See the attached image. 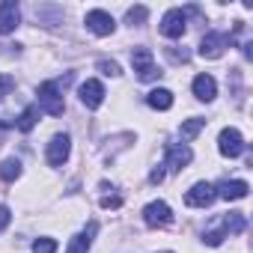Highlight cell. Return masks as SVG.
Returning a JSON list of instances; mask_svg holds the SVG:
<instances>
[{
  "label": "cell",
  "instance_id": "cell-8",
  "mask_svg": "<svg viewBox=\"0 0 253 253\" xmlns=\"http://www.w3.org/2000/svg\"><path fill=\"white\" fill-rule=\"evenodd\" d=\"M214 185H209V182H197L188 194H185V203L191 206V209H209L211 203H214Z\"/></svg>",
  "mask_w": 253,
  "mask_h": 253
},
{
  "label": "cell",
  "instance_id": "cell-1",
  "mask_svg": "<svg viewBox=\"0 0 253 253\" xmlns=\"http://www.w3.org/2000/svg\"><path fill=\"white\" fill-rule=\"evenodd\" d=\"M39 110H45L48 116H63L66 101H63V92H60L57 81H45L39 86Z\"/></svg>",
  "mask_w": 253,
  "mask_h": 253
},
{
  "label": "cell",
  "instance_id": "cell-14",
  "mask_svg": "<svg viewBox=\"0 0 253 253\" xmlns=\"http://www.w3.org/2000/svg\"><path fill=\"white\" fill-rule=\"evenodd\" d=\"M95 232H98V223H95V220H89V223H86V229H84V232H78V235L69 241V250H66V253H86V250L92 247Z\"/></svg>",
  "mask_w": 253,
  "mask_h": 253
},
{
  "label": "cell",
  "instance_id": "cell-16",
  "mask_svg": "<svg viewBox=\"0 0 253 253\" xmlns=\"http://www.w3.org/2000/svg\"><path fill=\"white\" fill-rule=\"evenodd\" d=\"M223 238H229V232H226V223H223V214H220V217H214L211 226L206 229V244H209V247H217V244H223Z\"/></svg>",
  "mask_w": 253,
  "mask_h": 253
},
{
  "label": "cell",
  "instance_id": "cell-13",
  "mask_svg": "<svg viewBox=\"0 0 253 253\" xmlns=\"http://www.w3.org/2000/svg\"><path fill=\"white\" fill-rule=\"evenodd\" d=\"M78 95H81V101H84L89 110H95V107H101V101H104V86H101L98 81H84L81 89H78Z\"/></svg>",
  "mask_w": 253,
  "mask_h": 253
},
{
  "label": "cell",
  "instance_id": "cell-20",
  "mask_svg": "<svg viewBox=\"0 0 253 253\" xmlns=\"http://www.w3.org/2000/svg\"><path fill=\"white\" fill-rule=\"evenodd\" d=\"M21 176V161L18 158H6L3 164H0V179L3 182H15Z\"/></svg>",
  "mask_w": 253,
  "mask_h": 253
},
{
  "label": "cell",
  "instance_id": "cell-10",
  "mask_svg": "<svg viewBox=\"0 0 253 253\" xmlns=\"http://www.w3.org/2000/svg\"><path fill=\"white\" fill-rule=\"evenodd\" d=\"M191 158H194L191 146H185V143H170V146H167V167H170L173 173H182V170L191 164Z\"/></svg>",
  "mask_w": 253,
  "mask_h": 253
},
{
  "label": "cell",
  "instance_id": "cell-21",
  "mask_svg": "<svg viewBox=\"0 0 253 253\" xmlns=\"http://www.w3.org/2000/svg\"><path fill=\"white\" fill-rule=\"evenodd\" d=\"M223 223H226V232L229 235H241L244 232V214L241 211H226L223 214Z\"/></svg>",
  "mask_w": 253,
  "mask_h": 253
},
{
  "label": "cell",
  "instance_id": "cell-19",
  "mask_svg": "<svg viewBox=\"0 0 253 253\" xmlns=\"http://www.w3.org/2000/svg\"><path fill=\"white\" fill-rule=\"evenodd\" d=\"M206 122L209 119H203V116H194V119H185L182 122V140H194L203 128H206Z\"/></svg>",
  "mask_w": 253,
  "mask_h": 253
},
{
  "label": "cell",
  "instance_id": "cell-17",
  "mask_svg": "<svg viewBox=\"0 0 253 253\" xmlns=\"http://www.w3.org/2000/svg\"><path fill=\"white\" fill-rule=\"evenodd\" d=\"M146 104L155 107V110H170L173 107V92L170 89H152L146 95Z\"/></svg>",
  "mask_w": 253,
  "mask_h": 253
},
{
  "label": "cell",
  "instance_id": "cell-6",
  "mask_svg": "<svg viewBox=\"0 0 253 253\" xmlns=\"http://www.w3.org/2000/svg\"><path fill=\"white\" fill-rule=\"evenodd\" d=\"M143 220H146V226H152V229H164V226L173 223V211H170L167 203L155 200V203H149V206L143 209Z\"/></svg>",
  "mask_w": 253,
  "mask_h": 253
},
{
  "label": "cell",
  "instance_id": "cell-3",
  "mask_svg": "<svg viewBox=\"0 0 253 253\" xmlns=\"http://www.w3.org/2000/svg\"><path fill=\"white\" fill-rule=\"evenodd\" d=\"M229 45H232V36H229V33H217V30H211V33H206L203 42H200V57H206V60H217Z\"/></svg>",
  "mask_w": 253,
  "mask_h": 253
},
{
  "label": "cell",
  "instance_id": "cell-26",
  "mask_svg": "<svg viewBox=\"0 0 253 253\" xmlns=\"http://www.w3.org/2000/svg\"><path fill=\"white\" fill-rule=\"evenodd\" d=\"M164 54H167L170 63H188V51H185V48H182V51H179V48H167Z\"/></svg>",
  "mask_w": 253,
  "mask_h": 253
},
{
  "label": "cell",
  "instance_id": "cell-22",
  "mask_svg": "<svg viewBox=\"0 0 253 253\" xmlns=\"http://www.w3.org/2000/svg\"><path fill=\"white\" fill-rule=\"evenodd\" d=\"M146 18H149V9H146V6H131L128 15H125V21H128L131 27H140Z\"/></svg>",
  "mask_w": 253,
  "mask_h": 253
},
{
  "label": "cell",
  "instance_id": "cell-24",
  "mask_svg": "<svg viewBox=\"0 0 253 253\" xmlns=\"http://www.w3.org/2000/svg\"><path fill=\"white\" fill-rule=\"evenodd\" d=\"M33 253H57V241L54 238H36L33 241Z\"/></svg>",
  "mask_w": 253,
  "mask_h": 253
},
{
  "label": "cell",
  "instance_id": "cell-27",
  "mask_svg": "<svg viewBox=\"0 0 253 253\" xmlns=\"http://www.w3.org/2000/svg\"><path fill=\"white\" fill-rule=\"evenodd\" d=\"M9 220H12V211H9V206H0V232H3V229L9 226Z\"/></svg>",
  "mask_w": 253,
  "mask_h": 253
},
{
  "label": "cell",
  "instance_id": "cell-4",
  "mask_svg": "<svg viewBox=\"0 0 253 253\" xmlns=\"http://www.w3.org/2000/svg\"><path fill=\"white\" fill-rule=\"evenodd\" d=\"M161 36H167V39H182L185 36V30H188V12L185 9H170L164 18H161Z\"/></svg>",
  "mask_w": 253,
  "mask_h": 253
},
{
  "label": "cell",
  "instance_id": "cell-11",
  "mask_svg": "<svg viewBox=\"0 0 253 253\" xmlns=\"http://www.w3.org/2000/svg\"><path fill=\"white\" fill-rule=\"evenodd\" d=\"M18 24H21V12H18V3H15V0H3V3H0V36L12 33Z\"/></svg>",
  "mask_w": 253,
  "mask_h": 253
},
{
  "label": "cell",
  "instance_id": "cell-25",
  "mask_svg": "<svg viewBox=\"0 0 253 253\" xmlns=\"http://www.w3.org/2000/svg\"><path fill=\"white\" fill-rule=\"evenodd\" d=\"M12 89H15V78L12 75H0V101H3Z\"/></svg>",
  "mask_w": 253,
  "mask_h": 253
},
{
  "label": "cell",
  "instance_id": "cell-12",
  "mask_svg": "<svg viewBox=\"0 0 253 253\" xmlns=\"http://www.w3.org/2000/svg\"><path fill=\"white\" fill-rule=\"evenodd\" d=\"M247 191H250V185L247 182H241V179H223L217 188H214V194L220 197V200H244L247 197Z\"/></svg>",
  "mask_w": 253,
  "mask_h": 253
},
{
  "label": "cell",
  "instance_id": "cell-29",
  "mask_svg": "<svg viewBox=\"0 0 253 253\" xmlns=\"http://www.w3.org/2000/svg\"><path fill=\"white\" fill-rule=\"evenodd\" d=\"M149 182H152V185H161V182H164V170H161V167H155V170L149 173Z\"/></svg>",
  "mask_w": 253,
  "mask_h": 253
},
{
  "label": "cell",
  "instance_id": "cell-18",
  "mask_svg": "<svg viewBox=\"0 0 253 253\" xmlns=\"http://www.w3.org/2000/svg\"><path fill=\"white\" fill-rule=\"evenodd\" d=\"M36 122H39V104H30V107L18 116V122H15V125H18V131H24V134H27V131H33V128H36Z\"/></svg>",
  "mask_w": 253,
  "mask_h": 253
},
{
  "label": "cell",
  "instance_id": "cell-7",
  "mask_svg": "<svg viewBox=\"0 0 253 253\" xmlns=\"http://www.w3.org/2000/svg\"><path fill=\"white\" fill-rule=\"evenodd\" d=\"M217 149H220V155H226V158H238V155L244 152V137H241V131H238V128H223L220 137H217Z\"/></svg>",
  "mask_w": 253,
  "mask_h": 253
},
{
  "label": "cell",
  "instance_id": "cell-15",
  "mask_svg": "<svg viewBox=\"0 0 253 253\" xmlns=\"http://www.w3.org/2000/svg\"><path fill=\"white\" fill-rule=\"evenodd\" d=\"M194 95H197L200 101H211V98L217 95L214 78H211V75H197V78H194Z\"/></svg>",
  "mask_w": 253,
  "mask_h": 253
},
{
  "label": "cell",
  "instance_id": "cell-23",
  "mask_svg": "<svg viewBox=\"0 0 253 253\" xmlns=\"http://www.w3.org/2000/svg\"><path fill=\"white\" fill-rule=\"evenodd\" d=\"M98 72L107 75V78H119V75H122L119 63H113V60H98Z\"/></svg>",
  "mask_w": 253,
  "mask_h": 253
},
{
  "label": "cell",
  "instance_id": "cell-9",
  "mask_svg": "<svg viewBox=\"0 0 253 253\" xmlns=\"http://www.w3.org/2000/svg\"><path fill=\"white\" fill-rule=\"evenodd\" d=\"M69 152H72L69 134H54L51 143H48V164H51V167H63L66 158H69Z\"/></svg>",
  "mask_w": 253,
  "mask_h": 253
},
{
  "label": "cell",
  "instance_id": "cell-2",
  "mask_svg": "<svg viewBox=\"0 0 253 253\" xmlns=\"http://www.w3.org/2000/svg\"><path fill=\"white\" fill-rule=\"evenodd\" d=\"M131 66H134V72H137V78H140L143 84H149V81H158V78H161V69L155 66V60H152V51H149V48H134V51H131Z\"/></svg>",
  "mask_w": 253,
  "mask_h": 253
},
{
  "label": "cell",
  "instance_id": "cell-5",
  "mask_svg": "<svg viewBox=\"0 0 253 253\" xmlns=\"http://www.w3.org/2000/svg\"><path fill=\"white\" fill-rule=\"evenodd\" d=\"M84 24H86V30H89V33H95V36H110V33L116 30L113 15H110V12H104V9H89V12H86V18H84Z\"/></svg>",
  "mask_w": 253,
  "mask_h": 253
},
{
  "label": "cell",
  "instance_id": "cell-30",
  "mask_svg": "<svg viewBox=\"0 0 253 253\" xmlns=\"http://www.w3.org/2000/svg\"><path fill=\"white\" fill-rule=\"evenodd\" d=\"M164 253H170V250H164Z\"/></svg>",
  "mask_w": 253,
  "mask_h": 253
},
{
  "label": "cell",
  "instance_id": "cell-28",
  "mask_svg": "<svg viewBox=\"0 0 253 253\" xmlns=\"http://www.w3.org/2000/svg\"><path fill=\"white\" fill-rule=\"evenodd\" d=\"M101 206H104V209H119V206H122V197H104Z\"/></svg>",
  "mask_w": 253,
  "mask_h": 253
}]
</instances>
